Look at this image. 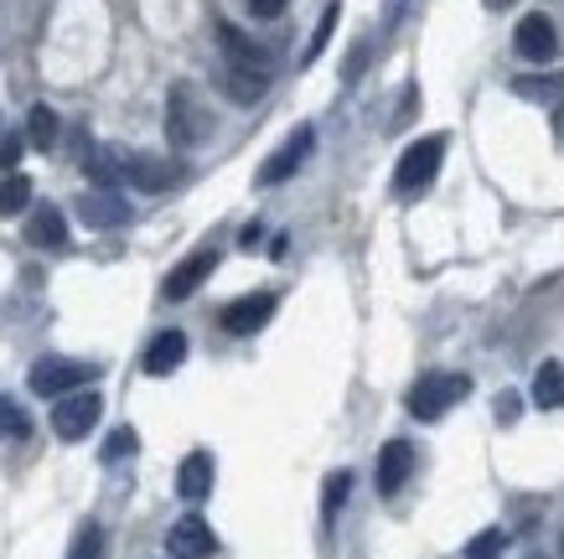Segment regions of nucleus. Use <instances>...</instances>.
I'll list each match as a JSON object with an SVG mask.
<instances>
[{"mask_svg": "<svg viewBox=\"0 0 564 559\" xmlns=\"http://www.w3.org/2000/svg\"><path fill=\"white\" fill-rule=\"evenodd\" d=\"M213 136V109L203 104V94L192 84H172L166 94V140L176 151H197Z\"/></svg>", "mask_w": 564, "mask_h": 559, "instance_id": "1", "label": "nucleus"}, {"mask_svg": "<svg viewBox=\"0 0 564 559\" xmlns=\"http://www.w3.org/2000/svg\"><path fill=\"white\" fill-rule=\"evenodd\" d=\"M466 394H471V378L466 373H425V378H414L410 394H404V409H410L414 420H445L451 409L462 405Z\"/></svg>", "mask_w": 564, "mask_h": 559, "instance_id": "2", "label": "nucleus"}, {"mask_svg": "<svg viewBox=\"0 0 564 559\" xmlns=\"http://www.w3.org/2000/svg\"><path fill=\"white\" fill-rule=\"evenodd\" d=\"M99 378V363H84V357H42L26 373V389L36 399H63V394H78Z\"/></svg>", "mask_w": 564, "mask_h": 559, "instance_id": "3", "label": "nucleus"}, {"mask_svg": "<svg viewBox=\"0 0 564 559\" xmlns=\"http://www.w3.org/2000/svg\"><path fill=\"white\" fill-rule=\"evenodd\" d=\"M441 161H445V136H420L410 151L399 155V166H393V192L399 197H420L441 176Z\"/></svg>", "mask_w": 564, "mask_h": 559, "instance_id": "4", "label": "nucleus"}, {"mask_svg": "<svg viewBox=\"0 0 564 559\" xmlns=\"http://www.w3.org/2000/svg\"><path fill=\"white\" fill-rule=\"evenodd\" d=\"M213 36H218V47H223V68H239V73H254V78H270L274 63H270V52L259 47L249 32H239L234 21H213Z\"/></svg>", "mask_w": 564, "mask_h": 559, "instance_id": "5", "label": "nucleus"}, {"mask_svg": "<svg viewBox=\"0 0 564 559\" xmlns=\"http://www.w3.org/2000/svg\"><path fill=\"white\" fill-rule=\"evenodd\" d=\"M99 415H104V399L94 389L63 394L52 405V430H57V441H88V430L99 424Z\"/></svg>", "mask_w": 564, "mask_h": 559, "instance_id": "6", "label": "nucleus"}, {"mask_svg": "<svg viewBox=\"0 0 564 559\" xmlns=\"http://www.w3.org/2000/svg\"><path fill=\"white\" fill-rule=\"evenodd\" d=\"M513 52L533 68H549L560 57V26L544 17V11H529V17L513 26Z\"/></svg>", "mask_w": 564, "mask_h": 559, "instance_id": "7", "label": "nucleus"}, {"mask_svg": "<svg viewBox=\"0 0 564 559\" xmlns=\"http://www.w3.org/2000/svg\"><path fill=\"white\" fill-rule=\"evenodd\" d=\"M311 151H316V130H311V125H295L291 136L280 140V151H274L270 161L259 166V186H280V182H291L295 171H301V166L311 161Z\"/></svg>", "mask_w": 564, "mask_h": 559, "instance_id": "8", "label": "nucleus"}, {"mask_svg": "<svg viewBox=\"0 0 564 559\" xmlns=\"http://www.w3.org/2000/svg\"><path fill=\"white\" fill-rule=\"evenodd\" d=\"M115 161H120V186H135V192H166L176 182V166L161 161L151 151H124L115 146Z\"/></svg>", "mask_w": 564, "mask_h": 559, "instance_id": "9", "label": "nucleus"}, {"mask_svg": "<svg viewBox=\"0 0 564 559\" xmlns=\"http://www.w3.org/2000/svg\"><path fill=\"white\" fill-rule=\"evenodd\" d=\"M274 316V295L270 290H254V295H239V301L223 305V332L228 337H254V332H264Z\"/></svg>", "mask_w": 564, "mask_h": 559, "instance_id": "10", "label": "nucleus"}, {"mask_svg": "<svg viewBox=\"0 0 564 559\" xmlns=\"http://www.w3.org/2000/svg\"><path fill=\"white\" fill-rule=\"evenodd\" d=\"M213 549H218V534H213V524L197 518V513L176 518L172 534H166V555L172 559H213Z\"/></svg>", "mask_w": 564, "mask_h": 559, "instance_id": "11", "label": "nucleus"}, {"mask_svg": "<svg viewBox=\"0 0 564 559\" xmlns=\"http://www.w3.org/2000/svg\"><path fill=\"white\" fill-rule=\"evenodd\" d=\"M78 218L88 228H124L130 223V203H124L120 186H94V192L78 197Z\"/></svg>", "mask_w": 564, "mask_h": 559, "instance_id": "12", "label": "nucleus"}, {"mask_svg": "<svg viewBox=\"0 0 564 559\" xmlns=\"http://www.w3.org/2000/svg\"><path fill=\"white\" fill-rule=\"evenodd\" d=\"M213 270H218V249H192V255L182 259L172 275H166L161 295H166V301H187V295H197V290H203V280Z\"/></svg>", "mask_w": 564, "mask_h": 559, "instance_id": "13", "label": "nucleus"}, {"mask_svg": "<svg viewBox=\"0 0 564 559\" xmlns=\"http://www.w3.org/2000/svg\"><path fill=\"white\" fill-rule=\"evenodd\" d=\"M182 363H187V332H161V337H151L145 357H140V368L151 373V378H166Z\"/></svg>", "mask_w": 564, "mask_h": 559, "instance_id": "14", "label": "nucleus"}, {"mask_svg": "<svg viewBox=\"0 0 564 559\" xmlns=\"http://www.w3.org/2000/svg\"><path fill=\"white\" fill-rule=\"evenodd\" d=\"M410 472H414V445L410 441H389L378 451V492H383V497H393V492L404 487Z\"/></svg>", "mask_w": 564, "mask_h": 559, "instance_id": "15", "label": "nucleus"}, {"mask_svg": "<svg viewBox=\"0 0 564 559\" xmlns=\"http://www.w3.org/2000/svg\"><path fill=\"white\" fill-rule=\"evenodd\" d=\"M26 244L32 249H63L68 244V218H63V207H32V218H26Z\"/></svg>", "mask_w": 564, "mask_h": 559, "instance_id": "16", "label": "nucleus"}, {"mask_svg": "<svg viewBox=\"0 0 564 559\" xmlns=\"http://www.w3.org/2000/svg\"><path fill=\"white\" fill-rule=\"evenodd\" d=\"M213 456L207 451H192V456H182V466H176V492L187 497V503H203L207 492H213Z\"/></svg>", "mask_w": 564, "mask_h": 559, "instance_id": "17", "label": "nucleus"}, {"mask_svg": "<svg viewBox=\"0 0 564 559\" xmlns=\"http://www.w3.org/2000/svg\"><path fill=\"white\" fill-rule=\"evenodd\" d=\"M533 405L539 409H564V363L549 357L544 368L533 373Z\"/></svg>", "mask_w": 564, "mask_h": 559, "instance_id": "18", "label": "nucleus"}, {"mask_svg": "<svg viewBox=\"0 0 564 559\" xmlns=\"http://www.w3.org/2000/svg\"><path fill=\"white\" fill-rule=\"evenodd\" d=\"M26 207H32V176L6 171V176H0V218H17Z\"/></svg>", "mask_w": 564, "mask_h": 559, "instance_id": "19", "label": "nucleus"}, {"mask_svg": "<svg viewBox=\"0 0 564 559\" xmlns=\"http://www.w3.org/2000/svg\"><path fill=\"white\" fill-rule=\"evenodd\" d=\"M218 84H223V94H228L234 104H254V99H264L270 78H254V73H239V68H223Z\"/></svg>", "mask_w": 564, "mask_h": 559, "instance_id": "20", "label": "nucleus"}, {"mask_svg": "<svg viewBox=\"0 0 564 559\" xmlns=\"http://www.w3.org/2000/svg\"><path fill=\"white\" fill-rule=\"evenodd\" d=\"M57 115H52L47 104H32V115H26V140H32V151H52L57 146Z\"/></svg>", "mask_w": 564, "mask_h": 559, "instance_id": "21", "label": "nucleus"}, {"mask_svg": "<svg viewBox=\"0 0 564 559\" xmlns=\"http://www.w3.org/2000/svg\"><path fill=\"white\" fill-rule=\"evenodd\" d=\"M32 436V415L21 409V399L0 394V441H26Z\"/></svg>", "mask_w": 564, "mask_h": 559, "instance_id": "22", "label": "nucleus"}, {"mask_svg": "<svg viewBox=\"0 0 564 559\" xmlns=\"http://www.w3.org/2000/svg\"><path fill=\"white\" fill-rule=\"evenodd\" d=\"M513 94H523V99H564V78L560 73H549V78H513Z\"/></svg>", "mask_w": 564, "mask_h": 559, "instance_id": "23", "label": "nucleus"}, {"mask_svg": "<svg viewBox=\"0 0 564 559\" xmlns=\"http://www.w3.org/2000/svg\"><path fill=\"white\" fill-rule=\"evenodd\" d=\"M502 549H508V534L502 528H481L477 539L466 544V559H502Z\"/></svg>", "mask_w": 564, "mask_h": 559, "instance_id": "24", "label": "nucleus"}, {"mask_svg": "<svg viewBox=\"0 0 564 559\" xmlns=\"http://www.w3.org/2000/svg\"><path fill=\"white\" fill-rule=\"evenodd\" d=\"M347 492H352V472H332V476H326V492H322V513H326V518H337V508L347 503Z\"/></svg>", "mask_w": 564, "mask_h": 559, "instance_id": "25", "label": "nucleus"}, {"mask_svg": "<svg viewBox=\"0 0 564 559\" xmlns=\"http://www.w3.org/2000/svg\"><path fill=\"white\" fill-rule=\"evenodd\" d=\"M68 559H104V528L99 524L78 528V539H73V555Z\"/></svg>", "mask_w": 564, "mask_h": 559, "instance_id": "26", "label": "nucleus"}, {"mask_svg": "<svg viewBox=\"0 0 564 559\" xmlns=\"http://www.w3.org/2000/svg\"><path fill=\"white\" fill-rule=\"evenodd\" d=\"M135 445H140V436H135V430H130V424H120V430H115V436H109V441H104V461H109V466H115V461L135 456Z\"/></svg>", "mask_w": 564, "mask_h": 559, "instance_id": "27", "label": "nucleus"}, {"mask_svg": "<svg viewBox=\"0 0 564 559\" xmlns=\"http://www.w3.org/2000/svg\"><path fill=\"white\" fill-rule=\"evenodd\" d=\"M337 17H343V6H326V11H322V26H316V36H311V47H306V63H316V57H322V47L332 42V26H337Z\"/></svg>", "mask_w": 564, "mask_h": 559, "instance_id": "28", "label": "nucleus"}, {"mask_svg": "<svg viewBox=\"0 0 564 559\" xmlns=\"http://www.w3.org/2000/svg\"><path fill=\"white\" fill-rule=\"evenodd\" d=\"M26 146H32V140L6 136V146H0V176H6V171H17V161H21V155H26Z\"/></svg>", "mask_w": 564, "mask_h": 559, "instance_id": "29", "label": "nucleus"}, {"mask_svg": "<svg viewBox=\"0 0 564 559\" xmlns=\"http://www.w3.org/2000/svg\"><path fill=\"white\" fill-rule=\"evenodd\" d=\"M285 6H291V0H249V11H254L259 21H274V17H285Z\"/></svg>", "mask_w": 564, "mask_h": 559, "instance_id": "30", "label": "nucleus"}, {"mask_svg": "<svg viewBox=\"0 0 564 559\" xmlns=\"http://www.w3.org/2000/svg\"><path fill=\"white\" fill-rule=\"evenodd\" d=\"M497 420H502V424L518 420V394H497Z\"/></svg>", "mask_w": 564, "mask_h": 559, "instance_id": "31", "label": "nucleus"}, {"mask_svg": "<svg viewBox=\"0 0 564 559\" xmlns=\"http://www.w3.org/2000/svg\"><path fill=\"white\" fill-rule=\"evenodd\" d=\"M554 136H564V99L554 104Z\"/></svg>", "mask_w": 564, "mask_h": 559, "instance_id": "32", "label": "nucleus"}, {"mask_svg": "<svg viewBox=\"0 0 564 559\" xmlns=\"http://www.w3.org/2000/svg\"><path fill=\"white\" fill-rule=\"evenodd\" d=\"M481 6H487V11H508L513 0H481Z\"/></svg>", "mask_w": 564, "mask_h": 559, "instance_id": "33", "label": "nucleus"}, {"mask_svg": "<svg viewBox=\"0 0 564 559\" xmlns=\"http://www.w3.org/2000/svg\"><path fill=\"white\" fill-rule=\"evenodd\" d=\"M560 555H564V534H560Z\"/></svg>", "mask_w": 564, "mask_h": 559, "instance_id": "34", "label": "nucleus"}, {"mask_svg": "<svg viewBox=\"0 0 564 559\" xmlns=\"http://www.w3.org/2000/svg\"><path fill=\"white\" fill-rule=\"evenodd\" d=\"M529 559H544V555H529Z\"/></svg>", "mask_w": 564, "mask_h": 559, "instance_id": "35", "label": "nucleus"}]
</instances>
